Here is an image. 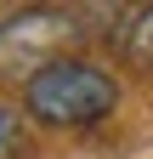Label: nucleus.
Wrapping results in <instances>:
<instances>
[{"label":"nucleus","instance_id":"1","mask_svg":"<svg viewBox=\"0 0 153 159\" xmlns=\"http://www.w3.org/2000/svg\"><path fill=\"white\" fill-rule=\"evenodd\" d=\"M113 108H119V80L85 57H57L23 85V114L34 125L85 131V125H102Z\"/></svg>","mask_w":153,"mask_h":159},{"label":"nucleus","instance_id":"2","mask_svg":"<svg viewBox=\"0 0 153 159\" xmlns=\"http://www.w3.org/2000/svg\"><path fill=\"white\" fill-rule=\"evenodd\" d=\"M85 11H63V6H28V11H11L6 23H0V74L11 80H28L40 74L46 63H57V46L74 34H85Z\"/></svg>","mask_w":153,"mask_h":159},{"label":"nucleus","instance_id":"3","mask_svg":"<svg viewBox=\"0 0 153 159\" xmlns=\"http://www.w3.org/2000/svg\"><path fill=\"white\" fill-rule=\"evenodd\" d=\"M119 46H125V57H136V63L153 68V6H142V11H130V17H125Z\"/></svg>","mask_w":153,"mask_h":159},{"label":"nucleus","instance_id":"4","mask_svg":"<svg viewBox=\"0 0 153 159\" xmlns=\"http://www.w3.org/2000/svg\"><path fill=\"white\" fill-rule=\"evenodd\" d=\"M23 153H28V114L0 102V159H23Z\"/></svg>","mask_w":153,"mask_h":159}]
</instances>
